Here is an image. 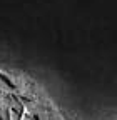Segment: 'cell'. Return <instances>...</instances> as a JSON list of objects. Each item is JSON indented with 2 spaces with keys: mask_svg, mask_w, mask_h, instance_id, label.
I'll return each mask as SVG.
<instances>
[]
</instances>
